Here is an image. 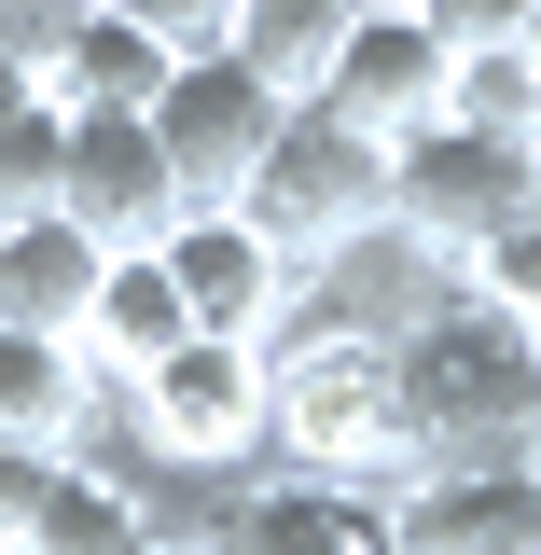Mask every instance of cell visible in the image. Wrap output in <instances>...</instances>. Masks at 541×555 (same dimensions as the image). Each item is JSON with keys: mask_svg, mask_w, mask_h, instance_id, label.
<instances>
[{"mask_svg": "<svg viewBox=\"0 0 541 555\" xmlns=\"http://www.w3.org/2000/svg\"><path fill=\"white\" fill-rule=\"evenodd\" d=\"M222 555H389V486H320V473H250L222 514Z\"/></svg>", "mask_w": 541, "mask_h": 555, "instance_id": "8fae6325", "label": "cell"}, {"mask_svg": "<svg viewBox=\"0 0 541 555\" xmlns=\"http://www.w3.org/2000/svg\"><path fill=\"white\" fill-rule=\"evenodd\" d=\"M389 555H541V459L514 473H403Z\"/></svg>", "mask_w": 541, "mask_h": 555, "instance_id": "30bf717a", "label": "cell"}, {"mask_svg": "<svg viewBox=\"0 0 541 555\" xmlns=\"http://www.w3.org/2000/svg\"><path fill=\"white\" fill-rule=\"evenodd\" d=\"M445 292H473L486 320H528V334H541V222H528V208H514V222H500V236H486L473 264L445 278Z\"/></svg>", "mask_w": 541, "mask_h": 555, "instance_id": "ffe728a7", "label": "cell"}, {"mask_svg": "<svg viewBox=\"0 0 541 555\" xmlns=\"http://www.w3.org/2000/svg\"><path fill=\"white\" fill-rule=\"evenodd\" d=\"M28 98H42V83H28V69H14V56H0V126H14V112H28Z\"/></svg>", "mask_w": 541, "mask_h": 555, "instance_id": "cb8c5ba5", "label": "cell"}, {"mask_svg": "<svg viewBox=\"0 0 541 555\" xmlns=\"http://www.w3.org/2000/svg\"><path fill=\"white\" fill-rule=\"evenodd\" d=\"M98 416H112V389L83 375V347H69V334H14V320H0V430H14V444H69V459H83Z\"/></svg>", "mask_w": 541, "mask_h": 555, "instance_id": "2e32d148", "label": "cell"}, {"mask_svg": "<svg viewBox=\"0 0 541 555\" xmlns=\"http://www.w3.org/2000/svg\"><path fill=\"white\" fill-rule=\"evenodd\" d=\"M153 264L181 278L195 334H250V347H265L278 320H292V292H306V278L278 264V236L250 222V208H181V222L153 236Z\"/></svg>", "mask_w": 541, "mask_h": 555, "instance_id": "52a82bcc", "label": "cell"}, {"mask_svg": "<svg viewBox=\"0 0 541 555\" xmlns=\"http://www.w3.org/2000/svg\"><path fill=\"white\" fill-rule=\"evenodd\" d=\"M320 112H347L361 139L445 126V42L416 28L403 0H361V14H347V42H334V69H320Z\"/></svg>", "mask_w": 541, "mask_h": 555, "instance_id": "ba28073f", "label": "cell"}, {"mask_svg": "<svg viewBox=\"0 0 541 555\" xmlns=\"http://www.w3.org/2000/svg\"><path fill=\"white\" fill-rule=\"evenodd\" d=\"M528 222H541V153H528Z\"/></svg>", "mask_w": 541, "mask_h": 555, "instance_id": "d4e9b609", "label": "cell"}, {"mask_svg": "<svg viewBox=\"0 0 541 555\" xmlns=\"http://www.w3.org/2000/svg\"><path fill=\"white\" fill-rule=\"evenodd\" d=\"M153 542H167V528H153V486L126 473V430L98 416L83 459L56 473V500L28 514V542H14V555H153Z\"/></svg>", "mask_w": 541, "mask_h": 555, "instance_id": "7c38bea8", "label": "cell"}, {"mask_svg": "<svg viewBox=\"0 0 541 555\" xmlns=\"http://www.w3.org/2000/svg\"><path fill=\"white\" fill-rule=\"evenodd\" d=\"M236 208L278 236V264H292V278H347L361 250H389V139H361L347 112L292 98Z\"/></svg>", "mask_w": 541, "mask_h": 555, "instance_id": "277c9868", "label": "cell"}, {"mask_svg": "<svg viewBox=\"0 0 541 555\" xmlns=\"http://www.w3.org/2000/svg\"><path fill=\"white\" fill-rule=\"evenodd\" d=\"M112 430H126V473L167 500V486H250L265 459V347L250 334H181L139 389H112Z\"/></svg>", "mask_w": 541, "mask_h": 555, "instance_id": "3957f363", "label": "cell"}, {"mask_svg": "<svg viewBox=\"0 0 541 555\" xmlns=\"http://www.w3.org/2000/svg\"><path fill=\"white\" fill-rule=\"evenodd\" d=\"M389 361H403L416 473H514V459H541V334L528 320H486L473 292H430L416 320H389Z\"/></svg>", "mask_w": 541, "mask_h": 555, "instance_id": "7a4b0ae2", "label": "cell"}, {"mask_svg": "<svg viewBox=\"0 0 541 555\" xmlns=\"http://www.w3.org/2000/svg\"><path fill=\"white\" fill-rule=\"evenodd\" d=\"M528 56H541V28H528Z\"/></svg>", "mask_w": 541, "mask_h": 555, "instance_id": "4316f807", "label": "cell"}, {"mask_svg": "<svg viewBox=\"0 0 541 555\" xmlns=\"http://www.w3.org/2000/svg\"><path fill=\"white\" fill-rule=\"evenodd\" d=\"M56 473H69V444H14V430H0V555L28 542V514L56 500Z\"/></svg>", "mask_w": 541, "mask_h": 555, "instance_id": "603a6c76", "label": "cell"}, {"mask_svg": "<svg viewBox=\"0 0 541 555\" xmlns=\"http://www.w3.org/2000/svg\"><path fill=\"white\" fill-rule=\"evenodd\" d=\"M403 14L445 56H528V28H541V0H403Z\"/></svg>", "mask_w": 541, "mask_h": 555, "instance_id": "44dd1931", "label": "cell"}, {"mask_svg": "<svg viewBox=\"0 0 541 555\" xmlns=\"http://www.w3.org/2000/svg\"><path fill=\"white\" fill-rule=\"evenodd\" d=\"M56 222H83L98 250H153L167 222H181V181H167V153L139 112H69V195Z\"/></svg>", "mask_w": 541, "mask_h": 555, "instance_id": "9c48e42d", "label": "cell"}, {"mask_svg": "<svg viewBox=\"0 0 541 555\" xmlns=\"http://www.w3.org/2000/svg\"><path fill=\"white\" fill-rule=\"evenodd\" d=\"M112 14L153 28L167 56H222V42H236V0H112Z\"/></svg>", "mask_w": 541, "mask_h": 555, "instance_id": "7402d4cb", "label": "cell"}, {"mask_svg": "<svg viewBox=\"0 0 541 555\" xmlns=\"http://www.w3.org/2000/svg\"><path fill=\"white\" fill-rule=\"evenodd\" d=\"M181 334H195L181 278L153 264V250H112V278H98V306H83V334H69V347H83V375H98V389H139Z\"/></svg>", "mask_w": 541, "mask_h": 555, "instance_id": "4fadbf2b", "label": "cell"}, {"mask_svg": "<svg viewBox=\"0 0 541 555\" xmlns=\"http://www.w3.org/2000/svg\"><path fill=\"white\" fill-rule=\"evenodd\" d=\"M153 555H222V542H153Z\"/></svg>", "mask_w": 541, "mask_h": 555, "instance_id": "484cf974", "label": "cell"}, {"mask_svg": "<svg viewBox=\"0 0 541 555\" xmlns=\"http://www.w3.org/2000/svg\"><path fill=\"white\" fill-rule=\"evenodd\" d=\"M56 195H69V112L28 98L0 126V222H56Z\"/></svg>", "mask_w": 541, "mask_h": 555, "instance_id": "d6986e66", "label": "cell"}, {"mask_svg": "<svg viewBox=\"0 0 541 555\" xmlns=\"http://www.w3.org/2000/svg\"><path fill=\"white\" fill-rule=\"evenodd\" d=\"M98 278H112V250L83 222H0V320L14 334H83Z\"/></svg>", "mask_w": 541, "mask_h": 555, "instance_id": "5bb4252c", "label": "cell"}, {"mask_svg": "<svg viewBox=\"0 0 541 555\" xmlns=\"http://www.w3.org/2000/svg\"><path fill=\"white\" fill-rule=\"evenodd\" d=\"M514 208H528V153H514V139H473V126L389 139V250H403V264L459 278Z\"/></svg>", "mask_w": 541, "mask_h": 555, "instance_id": "5b68a950", "label": "cell"}, {"mask_svg": "<svg viewBox=\"0 0 541 555\" xmlns=\"http://www.w3.org/2000/svg\"><path fill=\"white\" fill-rule=\"evenodd\" d=\"M445 126L541 153V56H445Z\"/></svg>", "mask_w": 541, "mask_h": 555, "instance_id": "ac0fdd59", "label": "cell"}, {"mask_svg": "<svg viewBox=\"0 0 541 555\" xmlns=\"http://www.w3.org/2000/svg\"><path fill=\"white\" fill-rule=\"evenodd\" d=\"M347 14H361V0H236V42H222V56L250 69L265 98H320V69H334V42H347Z\"/></svg>", "mask_w": 541, "mask_h": 555, "instance_id": "e0dca14e", "label": "cell"}, {"mask_svg": "<svg viewBox=\"0 0 541 555\" xmlns=\"http://www.w3.org/2000/svg\"><path fill=\"white\" fill-rule=\"evenodd\" d=\"M265 459L278 473H320V486H403L416 473L389 320L347 306V278H306L292 320L265 334Z\"/></svg>", "mask_w": 541, "mask_h": 555, "instance_id": "6da1fadb", "label": "cell"}, {"mask_svg": "<svg viewBox=\"0 0 541 555\" xmlns=\"http://www.w3.org/2000/svg\"><path fill=\"white\" fill-rule=\"evenodd\" d=\"M292 98H265L236 56H181L167 69V98L139 112L153 126V153H167V181H181V208H236L250 195V167H265V139Z\"/></svg>", "mask_w": 541, "mask_h": 555, "instance_id": "8992f818", "label": "cell"}, {"mask_svg": "<svg viewBox=\"0 0 541 555\" xmlns=\"http://www.w3.org/2000/svg\"><path fill=\"white\" fill-rule=\"evenodd\" d=\"M167 69H181V56H167L153 28H126L112 0H83L69 42H56V69H42V98H56V112H153Z\"/></svg>", "mask_w": 541, "mask_h": 555, "instance_id": "9a60e30c", "label": "cell"}]
</instances>
